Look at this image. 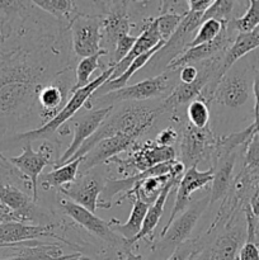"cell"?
Returning a JSON list of instances; mask_svg holds the SVG:
<instances>
[{
	"instance_id": "15",
	"label": "cell",
	"mask_w": 259,
	"mask_h": 260,
	"mask_svg": "<svg viewBox=\"0 0 259 260\" xmlns=\"http://www.w3.org/2000/svg\"><path fill=\"white\" fill-rule=\"evenodd\" d=\"M102 167L103 165H101V168L96 167L89 170L85 174L79 175L73 184L61 188L57 193H61L76 205L90 211L91 213H95L98 210L99 197L104 189L106 180L108 179L104 177V173L101 172Z\"/></svg>"
},
{
	"instance_id": "44",
	"label": "cell",
	"mask_w": 259,
	"mask_h": 260,
	"mask_svg": "<svg viewBox=\"0 0 259 260\" xmlns=\"http://www.w3.org/2000/svg\"><path fill=\"white\" fill-rule=\"evenodd\" d=\"M248 205L249 207H250L251 213H253L254 217H255L256 221H258V225H259V184L254 188L253 193H251L250 198H249Z\"/></svg>"
},
{
	"instance_id": "26",
	"label": "cell",
	"mask_w": 259,
	"mask_h": 260,
	"mask_svg": "<svg viewBox=\"0 0 259 260\" xmlns=\"http://www.w3.org/2000/svg\"><path fill=\"white\" fill-rule=\"evenodd\" d=\"M259 47V25L249 33H238L235 41L223 55L222 65H221V78L229 73L234 63L246 53L251 52Z\"/></svg>"
},
{
	"instance_id": "40",
	"label": "cell",
	"mask_w": 259,
	"mask_h": 260,
	"mask_svg": "<svg viewBox=\"0 0 259 260\" xmlns=\"http://www.w3.org/2000/svg\"><path fill=\"white\" fill-rule=\"evenodd\" d=\"M236 260H259L258 244L254 241H246L239 250Z\"/></svg>"
},
{
	"instance_id": "16",
	"label": "cell",
	"mask_w": 259,
	"mask_h": 260,
	"mask_svg": "<svg viewBox=\"0 0 259 260\" xmlns=\"http://www.w3.org/2000/svg\"><path fill=\"white\" fill-rule=\"evenodd\" d=\"M236 36H238L236 30L234 29L231 23L228 22L223 25V29L221 30V33L216 40H213L212 42L203 43V45L197 46V47L188 48L177 60H174L168 66L167 70L175 71L185 65H196V63L208 60V58L225 55L226 51L230 48V46L235 41Z\"/></svg>"
},
{
	"instance_id": "17",
	"label": "cell",
	"mask_w": 259,
	"mask_h": 260,
	"mask_svg": "<svg viewBox=\"0 0 259 260\" xmlns=\"http://www.w3.org/2000/svg\"><path fill=\"white\" fill-rule=\"evenodd\" d=\"M0 202L9 210L13 221L17 222H41L47 217L32 196L14 184H0Z\"/></svg>"
},
{
	"instance_id": "28",
	"label": "cell",
	"mask_w": 259,
	"mask_h": 260,
	"mask_svg": "<svg viewBox=\"0 0 259 260\" xmlns=\"http://www.w3.org/2000/svg\"><path fill=\"white\" fill-rule=\"evenodd\" d=\"M132 203H134V206H132L131 215H130V218L127 220L126 223H119L116 218H112L109 221L112 230L116 234H118L121 238H123L128 244L141 230L145 216H146L147 210L150 207L149 205H146V203H144L140 200H134Z\"/></svg>"
},
{
	"instance_id": "34",
	"label": "cell",
	"mask_w": 259,
	"mask_h": 260,
	"mask_svg": "<svg viewBox=\"0 0 259 260\" xmlns=\"http://www.w3.org/2000/svg\"><path fill=\"white\" fill-rule=\"evenodd\" d=\"M236 4H238V2H231V0H215L213 4L203 13L201 24L210 19L220 20V22H230L233 19L231 13H233Z\"/></svg>"
},
{
	"instance_id": "35",
	"label": "cell",
	"mask_w": 259,
	"mask_h": 260,
	"mask_svg": "<svg viewBox=\"0 0 259 260\" xmlns=\"http://www.w3.org/2000/svg\"><path fill=\"white\" fill-rule=\"evenodd\" d=\"M183 18H184V15L167 13V14H159L156 18H152V22H154L161 40L167 42L174 35Z\"/></svg>"
},
{
	"instance_id": "38",
	"label": "cell",
	"mask_w": 259,
	"mask_h": 260,
	"mask_svg": "<svg viewBox=\"0 0 259 260\" xmlns=\"http://www.w3.org/2000/svg\"><path fill=\"white\" fill-rule=\"evenodd\" d=\"M198 245H200V238L189 239L182 245L178 246L167 260H188L189 256L195 253L196 249L198 248Z\"/></svg>"
},
{
	"instance_id": "11",
	"label": "cell",
	"mask_w": 259,
	"mask_h": 260,
	"mask_svg": "<svg viewBox=\"0 0 259 260\" xmlns=\"http://www.w3.org/2000/svg\"><path fill=\"white\" fill-rule=\"evenodd\" d=\"M71 48L78 57H89L102 51V14L76 13L69 24Z\"/></svg>"
},
{
	"instance_id": "33",
	"label": "cell",
	"mask_w": 259,
	"mask_h": 260,
	"mask_svg": "<svg viewBox=\"0 0 259 260\" xmlns=\"http://www.w3.org/2000/svg\"><path fill=\"white\" fill-rule=\"evenodd\" d=\"M185 117L190 126L196 127V128H205L208 126V121H210L208 104L201 98L195 99L187 106Z\"/></svg>"
},
{
	"instance_id": "10",
	"label": "cell",
	"mask_w": 259,
	"mask_h": 260,
	"mask_svg": "<svg viewBox=\"0 0 259 260\" xmlns=\"http://www.w3.org/2000/svg\"><path fill=\"white\" fill-rule=\"evenodd\" d=\"M216 140L210 127L196 128L188 122H183L179 135V161L184 165L185 170L197 167L201 161L211 160L216 147Z\"/></svg>"
},
{
	"instance_id": "8",
	"label": "cell",
	"mask_w": 259,
	"mask_h": 260,
	"mask_svg": "<svg viewBox=\"0 0 259 260\" xmlns=\"http://www.w3.org/2000/svg\"><path fill=\"white\" fill-rule=\"evenodd\" d=\"M60 157L57 145L51 140H45L37 151L32 149L30 141H27L23 147L22 154L18 156L8 157V160L15 169L19 170L29 180L30 185H32V198L37 203L38 179H40L43 169L48 165L55 168Z\"/></svg>"
},
{
	"instance_id": "46",
	"label": "cell",
	"mask_w": 259,
	"mask_h": 260,
	"mask_svg": "<svg viewBox=\"0 0 259 260\" xmlns=\"http://www.w3.org/2000/svg\"><path fill=\"white\" fill-rule=\"evenodd\" d=\"M75 260H95L94 258H91V256H89V255H79L78 258H76Z\"/></svg>"
},
{
	"instance_id": "43",
	"label": "cell",
	"mask_w": 259,
	"mask_h": 260,
	"mask_svg": "<svg viewBox=\"0 0 259 260\" xmlns=\"http://www.w3.org/2000/svg\"><path fill=\"white\" fill-rule=\"evenodd\" d=\"M253 93L255 104H254V121L259 118V69L254 71L253 76Z\"/></svg>"
},
{
	"instance_id": "18",
	"label": "cell",
	"mask_w": 259,
	"mask_h": 260,
	"mask_svg": "<svg viewBox=\"0 0 259 260\" xmlns=\"http://www.w3.org/2000/svg\"><path fill=\"white\" fill-rule=\"evenodd\" d=\"M114 107H106V108H99L89 111L88 113L83 114L79 118L74 117L71 121H74V132H73V141L68 146V149L63 151L61 155L60 160H58L57 165L55 168L61 167V165L66 164L74 155L78 152V150L83 146L84 142L93 136L94 132L99 128L104 119L112 113Z\"/></svg>"
},
{
	"instance_id": "31",
	"label": "cell",
	"mask_w": 259,
	"mask_h": 260,
	"mask_svg": "<svg viewBox=\"0 0 259 260\" xmlns=\"http://www.w3.org/2000/svg\"><path fill=\"white\" fill-rule=\"evenodd\" d=\"M231 25L238 33H249L259 25V0L248 2V9L241 17L233 18Z\"/></svg>"
},
{
	"instance_id": "7",
	"label": "cell",
	"mask_w": 259,
	"mask_h": 260,
	"mask_svg": "<svg viewBox=\"0 0 259 260\" xmlns=\"http://www.w3.org/2000/svg\"><path fill=\"white\" fill-rule=\"evenodd\" d=\"M58 196H60V198L57 200V203L58 206H60V208L63 211V213H65L66 216H69V218H71V220L76 223V225L83 228L84 230H85L86 233L90 234L91 236L103 241L109 249L116 250V253L118 254L121 258H123V255L127 251L131 250L130 244L127 243L123 238H121L118 234H116L112 230L109 222L103 221L102 218H99L98 216H95V213H91L90 211H88L86 208L76 205L75 202H73V201H70L69 198H66L65 196H62L61 193Z\"/></svg>"
},
{
	"instance_id": "22",
	"label": "cell",
	"mask_w": 259,
	"mask_h": 260,
	"mask_svg": "<svg viewBox=\"0 0 259 260\" xmlns=\"http://www.w3.org/2000/svg\"><path fill=\"white\" fill-rule=\"evenodd\" d=\"M12 255L0 260H75L80 253L65 254L58 244H47L42 241H28L9 246Z\"/></svg>"
},
{
	"instance_id": "27",
	"label": "cell",
	"mask_w": 259,
	"mask_h": 260,
	"mask_svg": "<svg viewBox=\"0 0 259 260\" xmlns=\"http://www.w3.org/2000/svg\"><path fill=\"white\" fill-rule=\"evenodd\" d=\"M84 157H79V159L74 160V161L63 164L61 167L53 168L52 172L46 173L45 175H41V185L45 190L50 189H61L68 185L73 184L76 179H78L79 168H80L81 162H83Z\"/></svg>"
},
{
	"instance_id": "36",
	"label": "cell",
	"mask_w": 259,
	"mask_h": 260,
	"mask_svg": "<svg viewBox=\"0 0 259 260\" xmlns=\"http://www.w3.org/2000/svg\"><path fill=\"white\" fill-rule=\"evenodd\" d=\"M243 168L259 175V131L251 136V139L244 147Z\"/></svg>"
},
{
	"instance_id": "4",
	"label": "cell",
	"mask_w": 259,
	"mask_h": 260,
	"mask_svg": "<svg viewBox=\"0 0 259 260\" xmlns=\"http://www.w3.org/2000/svg\"><path fill=\"white\" fill-rule=\"evenodd\" d=\"M113 71H114L113 66H112V68H107L106 70L102 71V74L98 76V78H95L93 81H90L88 85L73 91L70 98H69L68 103H66L65 107L58 112L57 116H56L55 118L48 121L47 123L43 124V126L40 127V128L29 129V131H24V132H17V134L14 135V139L25 140V141H33V140L45 139V140H51V141H52V135H55L60 127H62L63 124L70 122L71 119L75 117V114L78 113L83 107H85L86 102L91 98L94 91H95L99 86L103 85L107 80L111 79Z\"/></svg>"
},
{
	"instance_id": "14",
	"label": "cell",
	"mask_w": 259,
	"mask_h": 260,
	"mask_svg": "<svg viewBox=\"0 0 259 260\" xmlns=\"http://www.w3.org/2000/svg\"><path fill=\"white\" fill-rule=\"evenodd\" d=\"M65 226L66 223L63 221L41 223V225H28L17 221L3 222L0 223V249L28 243V241H36L42 238H52L66 244L65 239L56 233V230H62Z\"/></svg>"
},
{
	"instance_id": "39",
	"label": "cell",
	"mask_w": 259,
	"mask_h": 260,
	"mask_svg": "<svg viewBox=\"0 0 259 260\" xmlns=\"http://www.w3.org/2000/svg\"><path fill=\"white\" fill-rule=\"evenodd\" d=\"M179 140V132L174 128L173 126L165 127L164 129L159 132L155 137L154 141L156 142L159 146H164V147H173V145L175 142H178Z\"/></svg>"
},
{
	"instance_id": "45",
	"label": "cell",
	"mask_w": 259,
	"mask_h": 260,
	"mask_svg": "<svg viewBox=\"0 0 259 260\" xmlns=\"http://www.w3.org/2000/svg\"><path fill=\"white\" fill-rule=\"evenodd\" d=\"M122 260H145V259L141 254H135L132 250H128L126 254H124Z\"/></svg>"
},
{
	"instance_id": "21",
	"label": "cell",
	"mask_w": 259,
	"mask_h": 260,
	"mask_svg": "<svg viewBox=\"0 0 259 260\" xmlns=\"http://www.w3.org/2000/svg\"><path fill=\"white\" fill-rule=\"evenodd\" d=\"M249 81L244 74L228 73L218 81L211 102L229 108H239L249 99Z\"/></svg>"
},
{
	"instance_id": "23",
	"label": "cell",
	"mask_w": 259,
	"mask_h": 260,
	"mask_svg": "<svg viewBox=\"0 0 259 260\" xmlns=\"http://www.w3.org/2000/svg\"><path fill=\"white\" fill-rule=\"evenodd\" d=\"M238 151L223 155H213L211 157V168L213 169L212 187L210 189L211 205L216 201L223 200L230 190L234 182V168H235Z\"/></svg>"
},
{
	"instance_id": "6",
	"label": "cell",
	"mask_w": 259,
	"mask_h": 260,
	"mask_svg": "<svg viewBox=\"0 0 259 260\" xmlns=\"http://www.w3.org/2000/svg\"><path fill=\"white\" fill-rule=\"evenodd\" d=\"M173 160H177L174 147L159 146L154 140H147L141 144L136 142L128 150L126 159H121L119 156L112 157L104 165H114L117 167V173L122 178H127Z\"/></svg>"
},
{
	"instance_id": "30",
	"label": "cell",
	"mask_w": 259,
	"mask_h": 260,
	"mask_svg": "<svg viewBox=\"0 0 259 260\" xmlns=\"http://www.w3.org/2000/svg\"><path fill=\"white\" fill-rule=\"evenodd\" d=\"M108 55V52L104 50H102L101 52L95 53L93 56H89V57H84L79 61V63L75 68V86H74V90H78V89L84 88V86L88 85L90 81V76L93 75V73L98 69L104 71V66L102 65L101 58L104 57V56Z\"/></svg>"
},
{
	"instance_id": "1",
	"label": "cell",
	"mask_w": 259,
	"mask_h": 260,
	"mask_svg": "<svg viewBox=\"0 0 259 260\" xmlns=\"http://www.w3.org/2000/svg\"><path fill=\"white\" fill-rule=\"evenodd\" d=\"M35 9L32 2H19L0 20V136L30 126L33 116L40 119V91L75 68L68 25Z\"/></svg>"
},
{
	"instance_id": "42",
	"label": "cell",
	"mask_w": 259,
	"mask_h": 260,
	"mask_svg": "<svg viewBox=\"0 0 259 260\" xmlns=\"http://www.w3.org/2000/svg\"><path fill=\"white\" fill-rule=\"evenodd\" d=\"M215 0H190L188 2V10L192 13H203L213 4Z\"/></svg>"
},
{
	"instance_id": "47",
	"label": "cell",
	"mask_w": 259,
	"mask_h": 260,
	"mask_svg": "<svg viewBox=\"0 0 259 260\" xmlns=\"http://www.w3.org/2000/svg\"><path fill=\"white\" fill-rule=\"evenodd\" d=\"M253 124H254V134H255V132L259 131V118L256 119V121H254Z\"/></svg>"
},
{
	"instance_id": "5",
	"label": "cell",
	"mask_w": 259,
	"mask_h": 260,
	"mask_svg": "<svg viewBox=\"0 0 259 260\" xmlns=\"http://www.w3.org/2000/svg\"><path fill=\"white\" fill-rule=\"evenodd\" d=\"M210 205V193L192 201L189 206L182 213H179L169 226L163 228L161 233L159 234V239L150 246L151 251L164 254L172 250L173 253L178 246L189 240L193 229L196 228L198 220Z\"/></svg>"
},
{
	"instance_id": "37",
	"label": "cell",
	"mask_w": 259,
	"mask_h": 260,
	"mask_svg": "<svg viewBox=\"0 0 259 260\" xmlns=\"http://www.w3.org/2000/svg\"><path fill=\"white\" fill-rule=\"evenodd\" d=\"M136 41H137V36L128 35V36H124V37H122L121 40L118 41V43H117L116 48H114V51L112 52V55H109L108 68L116 66L117 63L121 62V61L123 60L127 55H128V52L131 51V48L134 47V45Z\"/></svg>"
},
{
	"instance_id": "2",
	"label": "cell",
	"mask_w": 259,
	"mask_h": 260,
	"mask_svg": "<svg viewBox=\"0 0 259 260\" xmlns=\"http://www.w3.org/2000/svg\"><path fill=\"white\" fill-rule=\"evenodd\" d=\"M165 113L167 111L164 109L163 102L157 106H147V104L131 102L130 104H124L119 108L114 107L112 113L104 119V122L94 132L93 136H90L84 142L83 146L68 162L85 156L96 144L116 135H131L139 140L142 135L146 134L154 126L156 119Z\"/></svg>"
},
{
	"instance_id": "3",
	"label": "cell",
	"mask_w": 259,
	"mask_h": 260,
	"mask_svg": "<svg viewBox=\"0 0 259 260\" xmlns=\"http://www.w3.org/2000/svg\"><path fill=\"white\" fill-rule=\"evenodd\" d=\"M178 84V70L164 71L152 78H147L134 85H126L124 88L114 90L112 93L104 94L101 96H91L85 104L88 111L106 108V107H116V104L124 102H142L147 99L167 98L175 85Z\"/></svg>"
},
{
	"instance_id": "19",
	"label": "cell",
	"mask_w": 259,
	"mask_h": 260,
	"mask_svg": "<svg viewBox=\"0 0 259 260\" xmlns=\"http://www.w3.org/2000/svg\"><path fill=\"white\" fill-rule=\"evenodd\" d=\"M212 168H210L207 170H203V172L198 170L197 167H192L185 170L184 175H183V178L177 185L174 207H173L172 213L169 216V220H168L167 225L164 228L169 226L172 223V221L189 206V203L192 202L193 193L200 189H205L210 183H212Z\"/></svg>"
},
{
	"instance_id": "20",
	"label": "cell",
	"mask_w": 259,
	"mask_h": 260,
	"mask_svg": "<svg viewBox=\"0 0 259 260\" xmlns=\"http://www.w3.org/2000/svg\"><path fill=\"white\" fill-rule=\"evenodd\" d=\"M136 142L137 139L131 135H116L103 140L96 144L85 156H83L84 160L79 168V175L104 165L112 157L118 156L121 152L128 151Z\"/></svg>"
},
{
	"instance_id": "32",
	"label": "cell",
	"mask_w": 259,
	"mask_h": 260,
	"mask_svg": "<svg viewBox=\"0 0 259 260\" xmlns=\"http://www.w3.org/2000/svg\"><path fill=\"white\" fill-rule=\"evenodd\" d=\"M228 22H220V20H215V19H210L203 22L202 24L200 25V28L196 32L195 37L192 38L189 43L187 46L188 48L192 47H197V46L203 45V43L207 42H212L213 40L218 37V35L221 33V30L223 29V25L226 24Z\"/></svg>"
},
{
	"instance_id": "25",
	"label": "cell",
	"mask_w": 259,
	"mask_h": 260,
	"mask_svg": "<svg viewBox=\"0 0 259 260\" xmlns=\"http://www.w3.org/2000/svg\"><path fill=\"white\" fill-rule=\"evenodd\" d=\"M173 178L182 179L183 177H178V175L175 174H168V175H161V177L145 178V179L140 180V182L135 185L134 189L124 193V194L122 196V197L119 198L114 205L116 206L121 205L124 200H130V201L140 200L144 203H146V205L151 206L152 203L159 198V196L161 194L164 188L167 187V184L173 179Z\"/></svg>"
},
{
	"instance_id": "48",
	"label": "cell",
	"mask_w": 259,
	"mask_h": 260,
	"mask_svg": "<svg viewBox=\"0 0 259 260\" xmlns=\"http://www.w3.org/2000/svg\"><path fill=\"white\" fill-rule=\"evenodd\" d=\"M103 260H107V259H103Z\"/></svg>"
},
{
	"instance_id": "24",
	"label": "cell",
	"mask_w": 259,
	"mask_h": 260,
	"mask_svg": "<svg viewBox=\"0 0 259 260\" xmlns=\"http://www.w3.org/2000/svg\"><path fill=\"white\" fill-rule=\"evenodd\" d=\"M180 182V179H177V178H173L169 183L167 184V187L164 188V190L161 192V194L159 196L156 201L152 203L151 206L147 210L146 216H145L144 223H142V228L140 230V233L130 241V245H134L135 243L140 240H146L147 243L150 244V246L152 245V243L155 241L154 236V230L156 229L157 223H159L160 218H161L163 212H164L165 202H167L168 197H169L170 192H172L173 188H175L178 185V183Z\"/></svg>"
},
{
	"instance_id": "13",
	"label": "cell",
	"mask_w": 259,
	"mask_h": 260,
	"mask_svg": "<svg viewBox=\"0 0 259 260\" xmlns=\"http://www.w3.org/2000/svg\"><path fill=\"white\" fill-rule=\"evenodd\" d=\"M75 83V70L71 68L63 71L52 83L48 84L40 91L37 107L42 126L55 118L58 112L65 107L73 93Z\"/></svg>"
},
{
	"instance_id": "29",
	"label": "cell",
	"mask_w": 259,
	"mask_h": 260,
	"mask_svg": "<svg viewBox=\"0 0 259 260\" xmlns=\"http://www.w3.org/2000/svg\"><path fill=\"white\" fill-rule=\"evenodd\" d=\"M33 5L57 22L68 25L76 14V2L70 0H33Z\"/></svg>"
},
{
	"instance_id": "9",
	"label": "cell",
	"mask_w": 259,
	"mask_h": 260,
	"mask_svg": "<svg viewBox=\"0 0 259 260\" xmlns=\"http://www.w3.org/2000/svg\"><path fill=\"white\" fill-rule=\"evenodd\" d=\"M201 13L188 12L180 22L174 35L165 42V45L152 56L147 63V71H156L157 75L164 73L168 66L177 60L184 51L188 43L192 41V35H196L202 20Z\"/></svg>"
},
{
	"instance_id": "41",
	"label": "cell",
	"mask_w": 259,
	"mask_h": 260,
	"mask_svg": "<svg viewBox=\"0 0 259 260\" xmlns=\"http://www.w3.org/2000/svg\"><path fill=\"white\" fill-rule=\"evenodd\" d=\"M197 65H185L178 69V83L180 84H193L198 79Z\"/></svg>"
},
{
	"instance_id": "12",
	"label": "cell",
	"mask_w": 259,
	"mask_h": 260,
	"mask_svg": "<svg viewBox=\"0 0 259 260\" xmlns=\"http://www.w3.org/2000/svg\"><path fill=\"white\" fill-rule=\"evenodd\" d=\"M102 14V50L108 55L124 36H128L135 23L128 13V2H99Z\"/></svg>"
}]
</instances>
